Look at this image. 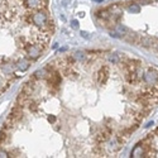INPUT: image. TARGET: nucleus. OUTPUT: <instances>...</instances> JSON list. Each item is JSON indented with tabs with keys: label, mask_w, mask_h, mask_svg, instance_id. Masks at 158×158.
Segmentation results:
<instances>
[{
	"label": "nucleus",
	"mask_w": 158,
	"mask_h": 158,
	"mask_svg": "<svg viewBox=\"0 0 158 158\" xmlns=\"http://www.w3.org/2000/svg\"><path fill=\"white\" fill-rule=\"evenodd\" d=\"M43 52H44V48L42 47V46H39L37 43H32L25 48V52L24 53H25L27 58H29L30 61H35L42 56Z\"/></svg>",
	"instance_id": "obj_1"
},
{
	"label": "nucleus",
	"mask_w": 158,
	"mask_h": 158,
	"mask_svg": "<svg viewBox=\"0 0 158 158\" xmlns=\"http://www.w3.org/2000/svg\"><path fill=\"white\" fill-rule=\"evenodd\" d=\"M143 82L147 85L148 87H153L158 85V71L156 68H147L144 71V75H143Z\"/></svg>",
	"instance_id": "obj_2"
},
{
	"label": "nucleus",
	"mask_w": 158,
	"mask_h": 158,
	"mask_svg": "<svg viewBox=\"0 0 158 158\" xmlns=\"http://www.w3.org/2000/svg\"><path fill=\"white\" fill-rule=\"evenodd\" d=\"M109 77H110V68H109V66H101L100 70L98 71V74H96V80H98V84L99 85H105L108 82Z\"/></svg>",
	"instance_id": "obj_3"
},
{
	"label": "nucleus",
	"mask_w": 158,
	"mask_h": 158,
	"mask_svg": "<svg viewBox=\"0 0 158 158\" xmlns=\"http://www.w3.org/2000/svg\"><path fill=\"white\" fill-rule=\"evenodd\" d=\"M29 66H30V60L27 58L25 56L19 57V58H17V61H15V67L20 72L27 71V70L29 68Z\"/></svg>",
	"instance_id": "obj_4"
},
{
	"label": "nucleus",
	"mask_w": 158,
	"mask_h": 158,
	"mask_svg": "<svg viewBox=\"0 0 158 158\" xmlns=\"http://www.w3.org/2000/svg\"><path fill=\"white\" fill-rule=\"evenodd\" d=\"M145 153V144L139 142L138 144L134 145V148L130 152V157H134V158H139V157H144Z\"/></svg>",
	"instance_id": "obj_5"
},
{
	"label": "nucleus",
	"mask_w": 158,
	"mask_h": 158,
	"mask_svg": "<svg viewBox=\"0 0 158 158\" xmlns=\"http://www.w3.org/2000/svg\"><path fill=\"white\" fill-rule=\"evenodd\" d=\"M96 17L101 18L102 20H106V22H109V20H111V10L109 8L100 9V10L96 11Z\"/></svg>",
	"instance_id": "obj_6"
},
{
	"label": "nucleus",
	"mask_w": 158,
	"mask_h": 158,
	"mask_svg": "<svg viewBox=\"0 0 158 158\" xmlns=\"http://www.w3.org/2000/svg\"><path fill=\"white\" fill-rule=\"evenodd\" d=\"M154 41H156V38H154V37H149V35H143V37H139V39H138V42H137V43L141 44V46H143V47L149 48Z\"/></svg>",
	"instance_id": "obj_7"
},
{
	"label": "nucleus",
	"mask_w": 158,
	"mask_h": 158,
	"mask_svg": "<svg viewBox=\"0 0 158 158\" xmlns=\"http://www.w3.org/2000/svg\"><path fill=\"white\" fill-rule=\"evenodd\" d=\"M48 74H50V70L47 67H43V68L38 70V71H35L34 74H33V77H34L35 80H46Z\"/></svg>",
	"instance_id": "obj_8"
},
{
	"label": "nucleus",
	"mask_w": 158,
	"mask_h": 158,
	"mask_svg": "<svg viewBox=\"0 0 158 158\" xmlns=\"http://www.w3.org/2000/svg\"><path fill=\"white\" fill-rule=\"evenodd\" d=\"M106 58H108V61L111 63V65H118V63L121 61V57L118 53H109L108 56H106Z\"/></svg>",
	"instance_id": "obj_9"
},
{
	"label": "nucleus",
	"mask_w": 158,
	"mask_h": 158,
	"mask_svg": "<svg viewBox=\"0 0 158 158\" xmlns=\"http://www.w3.org/2000/svg\"><path fill=\"white\" fill-rule=\"evenodd\" d=\"M127 8L132 14H137L141 11V5L137 3H127Z\"/></svg>",
	"instance_id": "obj_10"
},
{
	"label": "nucleus",
	"mask_w": 158,
	"mask_h": 158,
	"mask_svg": "<svg viewBox=\"0 0 158 158\" xmlns=\"http://www.w3.org/2000/svg\"><path fill=\"white\" fill-rule=\"evenodd\" d=\"M115 32H118L119 33V34L121 35V37H124V35L127 34V33L129 32V29L127 28L125 25H123V24H116V25H115Z\"/></svg>",
	"instance_id": "obj_11"
},
{
	"label": "nucleus",
	"mask_w": 158,
	"mask_h": 158,
	"mask_svg": "<svg viewBox=\"0 0 158 158\" xmlns=\"http://www.w3.org/2000/svg\"><path fill=\"white\" fill-rule=\"evenodd\" d=\"M72 57L75 58L76 62H82V61H85V58H86V54H85V52H81V51H78V52H75L74 54H72Z\"/></svg>",
	"instance_id": "obj_12"
},
{
	"label": "nucleus",
	"mask_w": 158,
	"mask_h": 158,
	"mask_svg": "<svg viewBox=\"0 0 158 158\" xmlns=\"http://www.w3.org/2000/svg\"><path fill=\"white\" fill-rule=\"evenodd\" d=\"M149 50H151V51H153L154 53H157V54H158V39H157V38H156V41H154L153 43H152V46L149 47Z\"/></svg>",
	"instance_id": "obj_13"
},
{
	"label": "nucleus",
	"mask_w": 158,
	"mask_h": 158,
	"mask_svg": "<svg viewBox=\"0 0 158 158\" xmlns=\"http://www.w3.org/2000/svg\"><path fill=\"white\" fill-rule=\"evenodd\" d=\"M47 120H48V123L54 124V123L57 121V118L54 116V115H48V116H47Z\"/></svg>",
	"instance_id": "obj_14"
},
{
	"label": "nucleus",
	"mask_w": 158,
	"mask_h": 158,
	"mask_svg": "<svg viewBox=\"0 0 158 158\" xmlns=\"http://www.w3.org/2000/svg\"><path fill=\"white\" fill-rule=\"evenodd\" d=\"M0 157H9V152L4 151V149H0Z\"/></svg>",
	"instance_id": "obj_15"
},
{
	"label": "nucleus",
	"mask_w": 158,
	"mask_h": 158,
	"mask_svg": "<svg viewBox=\"0 0 158 158\" xmlns=\"http://www.w3.org/2000/svg\"><path fill=\"white\" fill-rule=\"evenodd\" d=\"M72 27H74V28H77V27H78L77 20H72Z\"/></svg>",
	"instance_id": "obj_16"
},
{
	"label": "nucleus",
	"mask_w": 158,
	"mask_h": 158,
	"mask_svg": "<svg viewBox=\"0 0 158 158\" xmlns=\"http://www.w3.org/2000/svg\"><path fill=\"white\" fill-rule=\"evenodd\" d=\"M152 125H153V121H149V123H148L145 127H147V128H149V127H152Z\"/></svg>",
	"instance_id": "obj_17"
},
{
	"label": "nucleus",
	"mask_w": 158,
	"mask_h": 158,
	"mask_svg": "<svg viewBox=\"0 0 158 158\" xmlns=\"http://www.w3.org/2000/svg\"><path fill=\"white\" fill-rule=\"evenodd\" d=\"M154 134H158V128L156 129V132H154Z\"/></svg>",
	"instance_id": "obj_18"
}]
</instances>
